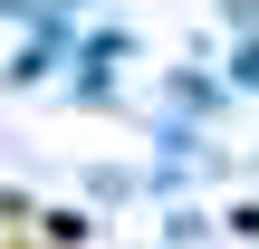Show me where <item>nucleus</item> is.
Returning a JSON list of instances; mask_svg holds the SVG:
<instances>
[{
  "label": "nucleus",
  "instance_id": "f257e3e1",
  "mask_svg": "<svg viewBox=\"0 0 259 249\" xmlns=\"http://www.w3.org/2000/svg\"><path fill=\"white\" fill-rule=\"evenodd\" d=\"M10 249H38V240H10Z\"/></svg>",
  "mask_w": 259,
  "mask_h": 249
}]
</instances>
